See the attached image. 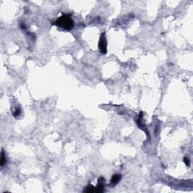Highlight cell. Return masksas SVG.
<instances>
[{
    "label": "cell",
    "mask_w": 193,
    "mask_h": 193,
    "mask_svg": "<svg viewBox=\"0 0 193 193\" xmlns=\"http://www.w3.org/2000/svg\"><path fill=\"white\" fill-rule=\"evenodd\" d=\"M55 24L63 30H70L74 27V21L68 15H63L59 17L55 22Z\"/></svg>",
    "instance_id": "cell-1"
},
{
    "label": "cell",
    "mask_w": 193,
    "mask_h": 193,
    "mask_svg": "<svg viewBox=\"0 0 193 193\" xmlns=\"http://www.w3.org/2000/svg\"><path fill=\"white\" fill-rule=\"evenodd\" d=\"M98 47H99V49H100V52L102 54H105L106 53V51H107V42H106L104 33L101 34V36H100V41H99V44H98Z\"/></svg>",
    "instance_id": "cell-2"
},
{
    "label": "cell",
    "mask_w": 193,
    "mask_h": 193,
    "mask_svg": "<svg viewBox=\"0 0 193 193\" xmlns=\"http://www.w3.org/2000/svg\"><path fill=\"white\" fill-rule=\"evenodd\" d=\"M103 180L104 178H101L99 179L98 184L95 188V192H104V184H103Z\"/></svg>",
    "instance_id": "cell-3"
},
{
    "label": "cell",
    "mask_w": 193,
    "mask_h": 193,
    "mask_svg": "<svg viewBox=\"0 0 193 193\" xmlns=\"http://www.w3.org/2000/svg\"><path fill=\"white\" fill-rule=\"evenodd\" d=\"M121 174H114L112 177V179H111V183L112 185H116L121 180Z\"/></svg>",
    "instance_id": "cell-4"
},
{
    "label": "cell",
    "mask_w": 193,
    "mask_h": 193,
    "mask_svg": "<svg viewBox=\"0 0 193 193\" xmlns=\"http://www.w3.org/2000/svg\"><path fill=\"white\" fill-rule=\"evenodd\" d=\"M7 162V159H6V155L5 154V152L4 150L2 151V153H1V160H0V165L1 167H3L5 164Z\"/></svg>",
    "instance_id": "cell-5"
},
{
    "label": "cell",
    "mask_w": 193,
    "mask_h": 193,
    "mask_svg": "<svg viewBox=\"0 0 193 193\" xmlns=\"http://www.w3.org/2000/svg\"><path fill=\"white\" fill-rule=\"evenodd\" d=\"M85 192H88V193H92V192H95V188L93 186H87V188H86V189L85 190Z\"/></svg>",
    "instance_id": "cell-6"
},
{
    "label": "cell",
    "mask_w": 193,
    "mask_h": 193,
    "mask_svg": "<svg viewBox=\"0 0 193 193\" xmlns=\"http://www.w3.org/2000/svg\"><path fill=\"white\" fill-rule=\"evenodd\" d=\"M183 162H184V163L186 164V165H187V166L190 165V160H189V158L188 157H185L183 158Z\"/></svg>",
    "instance_id": "cell-7"
},
{
    "label": "cell",
    "mask_w": 193,
    "mask_h": 193,
    "mask_svg": "<svg viewBox=\"0 0 193 193\" xmlns=\"http://www.w3.org/2000/svg\"><path fill=\"white\" fill-rule=\"evenodd\" d=\"M20 114V109H19V108L16 109L15 112H14V116H15V117H17V116H18Z\"/></svg>",
    "instance_id": "cell-8"
}]
</instances>
